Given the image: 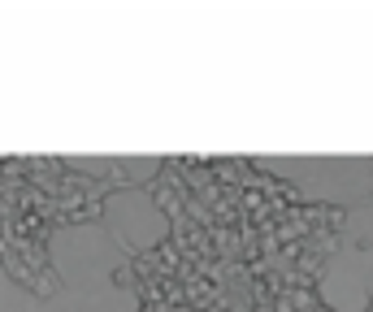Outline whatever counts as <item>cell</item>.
<instances>
[{"mask_svg":"<svg viewBox=\"0 0 373 312\" xmlns=\"http://www.w3.org/2000/svg\"><path fill=\"white\" fill-rule=\"evenodd\" d=\"M308 182L326 199H347V226L326 265L322 295L334 312H364L373 295V165L369 161H308Z\"/></svg>","mask_w":373,"mask_h":312,"instance_id":"obj_1","label":"cell"}]
</instances>
